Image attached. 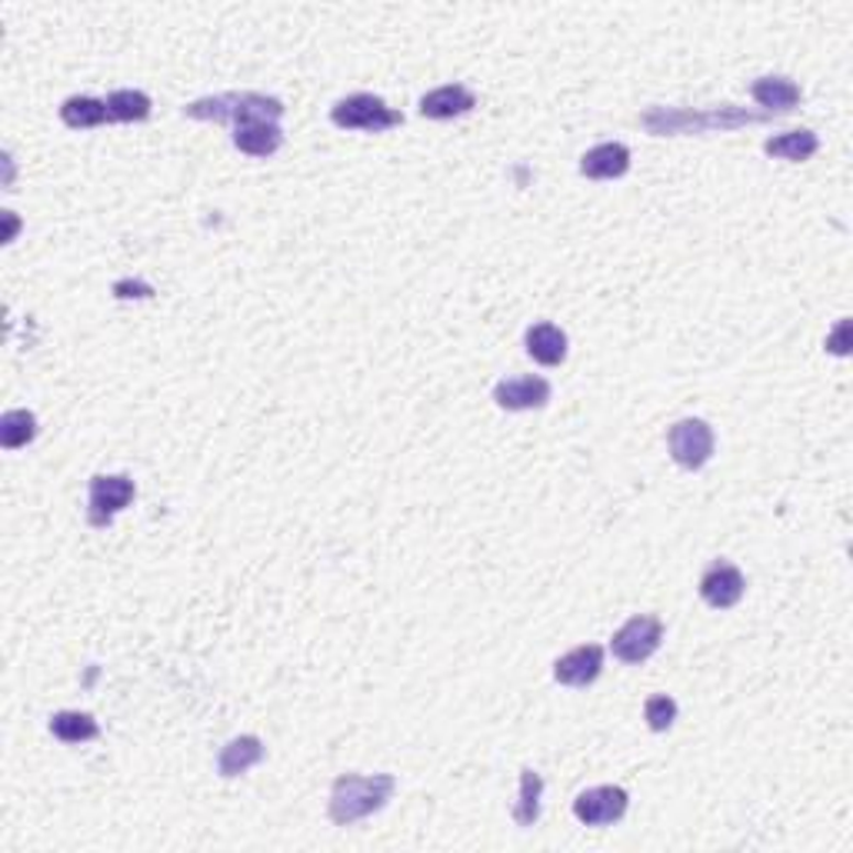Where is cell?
Here are the masks:
<instances>
[{
  "label": "cell",
  "mask_w": 853,
  "mask_h": 853,
  "mask_svg": "<svg viewBox=\"0 0 853 853\" xmlns=\"http://www.w3.org/2000/svg\"><path fill=\"white\" fill-rule=\"evenodd\" d=\"M767 113H751L744 107L723 103L710 110H680V107H654L641 117V124L657 138L674 134H707V131H737L751 124H764Z\"/></svg>",
  "instance_id": "cell-1"
},
{
  "label": "cell",
  "mask_w": 853,
  "mask_h": 853,
  "mask_svg": "<svg viewBox=\"0 0 853 853\" xmlns=\"http://www.w3.org/2000/svg\"><path fill=\"white\" fill-rule=\"evenodd\" d=\"M394 790H397V780L391 774H374V777L343 774L333 780V790H330V807H327L330 820L337 827H350L363 817L384 810Z\"/></svg>",
  "instance_id": "cell-2"
},
{
  "label": "cell",
  "mask_w": 853,
  "mask_h": 853,
  "mask_svg": "<svg viewBox=\"0 0 853 853\" xmlns=\"http://www.w3.org/2000/svg\"><path fill=\"white\" fill-rule=\"evenodd\" d=\"M187 117L194 120H230L233 128L251 124V120H277L284 117V103L277 97L258 94V90H230V94H217V97H200L194 103L184 107Z\"/></svg>",
  "instance_id": "cell-3"
},
{
  "label": "cell",
  "mask_w": 853,
  "mask_h": 853,
  "mask_svg": "<svg viewBox=\"0 0 853 853\" xmlns=\"http://www.w3.org/2000/svg\"><path fill=\"white\" fill-rule=\"evenodd\" d=\"M330 120L343 131H363V134H384L391 128L404 124V113L387 107L374 94H350L330 107Z\"/></svg>",
  "instance_id": "cell-4"
},
{
  "label": "cell",
  "mask_w": 853,
  "mask_h": 853,
  "mask_svg": "<svg viewBox=\"0 0 853 853\" xmlns=\"http://www.w3.org/2000/svg\"><path fill=\"white\" fill-rule=\"evenodd\" d=\"M138 494V486L131 477L124 473H100L90 480V494H87V521L94 527H107L120 511H124Z\"/></svg>",
  "instance_id": "cell-5"
},
{
  "label": "cell",
  "mask_w": 853,
  "mask_h": 853,
  "mask_svg": "<svg viewBox=\"0 0 853 853\" xmlns=\"http://www.w3.org/2000/svg\"><path fill=\"white\" fill-rule=\"evenodd\" d=\"M660 641H664V624L650 614H641V617H631L611 641V650L621 664L634 667V664H644L650 660L657 650H660Z\"/></svg>",
  "instance_id": "cell-6"
},
{
  "label": "cell",
  "mask_w": 853,
  "mask_h": 853,
  "mask_svg": "<svg viewBox=\"0 0 853 853\" xmlns=\"http://www.w3.org/2000/svg\"><path fill=\"white\" fill-rule=\"evenodd\" d=\"M667 447H670V457L680 467L700 470L713 457V430L700 417H684L667 430Z\"/></svg>",
  "instance_id": "cell-7"
},
{
  "label": "cell",
  "mask_w": 853,
  "mask_h": 853,
  "mask_svg": "<svg viewBox=\"0 0 853 853\" xmlns=\"http://www.w3.org/2000/svg\"><path fill=\"white\" fill-rule=\"evenodd\" d=\"M631 807V797L624 787H590L583 794H577L573 800V817L583 827H606L617 823Z\"/></svg>",
  "instance_id": "cell-8"
},
{
  "label": "cell",
  "mask_w": 853,
  "mask_h": 853,
  "mask_svg": "<svg viewBox=\"0 0 853 853\" xmlns=\"http://www.w3.org/2000/svg\"><path fill=\"white\" fill-rule=\"evenodd\" d=\"M744 590H747V580L734 564H713L700 577V597L710 606H717V611H730V606H737Z\"/></svg>",
  "instance_id": "cell-9"
},
{
  "label": "cell",
  "mask_w": 853,
  "mask_h": 853,
  "mask_svg": "<svg viewBox=\"0 0 853 853\" xmlns=\"http://www.w3.org/2000/svg\"><path fill=\"white\" fill-rule=\"evenodd\" d=\"M603 670V647L600 644H583L564 654L554 664V680L564 687H590Z\"/></svg>",
  "instance_id": "cell-10"
},
{
  "label": "cell",
  "mask_w": 853,
  "mask_h": 853,
  "mask_svg": "<svg viewBox=\"0 0 853 853\" xmlns=\"http://www.w3.org/2000/svg\"><path fill=\"white\" fill-rule=\"evenodd\" d=\"M494 401L504 411H540L550 401V384L544 378H511L494 387Z\"/></svg>",
  "instance_id": "cell-11"
},
{
  "label": "cell",
  "mask_w": 853,
  "mask_h": 853,
  "mask_svg": "<svg viewBox=\"0 0 853 853\" xmlns=\"http://www.w3.org/2000/svg\"><path fill=\"white\" fill-rule=\"evenodd\" d=\"M627 171H631V147L617 141L597 144L580 157V174L590 181H617Z\"/></svg>",
  "instance_id": "cell-12"
},
{
  "label": "cell",
  "mask_w": 853,
  "mask_h": 853,
  "mask_svg": "<svg viewBox=\"0 0 853 853\" xmlns=\"http://www.w3.org/2000/svg\"><path fill=\"white\" fill-rule=\"evenodd\" d=\"M473 107H477V97L463 84H444L420 97V113L430 120H453V117L470 113Z\"/></svg>",
  "instance_id": "cell-13"
},
{
  "label": "cell",
  "mask_w": 853,
  "mask_h": 853,
  "mask_svg": "<svg viewBox=\"0 0 853 853\" xmlns=\"http://www.w3.org/2000/svg\"><path fill=\"white\" fill-rule=\"evenodd\" d=\"M233 147L251 157H271L284 147V131L274 120H251V124L233 128Z\"/></svg>",
  "instance_id": "cell-14"
},
{
  "label": "cell",
  "mask_w": 853,
  "mask_h": 853,
  "mask_svg": "<svg viewBox=\"0 0 853 853\" xmlns=\"http://www.w3.org/2000/svg\"><path fill=\"white\" fill-rule=\"evenodd\" d=\"M261 761H264V744H261V737L243 734V737H233V741L220 751V757H217V774H220L223 780H233V777H240V774H248L251 767H258Z\"/></svg>",
  "instance_id": "cell-15"
},
{
  "label": "cell",
  "mask_w": 853,
  "mask_h": 853,
  "mask_svg": "<svg viewBox=\"0 0 853 853\" xmlns=\"http://www.w3.org/2000/svg\"><path fill=\"white\" fill-rule=\"evenodd\" d=\"M524 343H527V353L537 363H544V368H557V363H564V357H567V333L557 324H547V320L534 324L527 330Z\"/></svg>",
  "instance_id": "cell-16"
},
{
  "label": "cell",
  "mask_w": 853,
  "mask_h": 853,
  "mask_svg": "<svg viewBox=\"0 0 853 853\" xmlns=\"http://www.w3.org/2000/svg\"><path fill=\"white\" fill-rule=\"evenodd\" d=\"M817 151H820V138L813 131H787V134H777V138L764 141L767 157H780V161H790V164L810 161Z\"/></svg>",
  "instance_id": "cell-17"
},
{
  "label": "cell",
  "mask_w": 853,
  "mask_h": 853,
  "mask_svg": "<svg viewBox=\"0 0 853 853\" xmlns=\"http://www.w3.org/2000/svg\"><path fill=\"white\" fill-rule=\"evenodd\" d=\"M751 94H754V100L761 103V107H767V110H794L797 103H800V87L790 80V77H761V80H754V87H751Z\"/></svg>",
  "instance_id": "cell-18"
},
{
  "label": "cell",
  "mask_w": 853,
  "mask_h": 853,
  "mask_svg": "<svg viewBox=\"0 0 853 853\" xmlns=\"http://www.w3.org/2000/svg\"><path fill=\"white\" fill-rule=\"evenodd\" d=\"M61 120L74 131H87V128L107 124L110 110H107V100H97V97H67L61 107Z\"/></svg>",
  "instance_id": "cell-19"
},
{
  "label": "cell",
  "mask_w": 853,
  "mask_h": 853,
  "mask_svg": "<svg viewBox=\"0 0 853 853\" xmlns=\"http://www.w3.org/2000/svg\"><path fill=\"white\" fill-rule=\"evenodd\" d=\"M51 734L64 744H84V741H94L100 734V726L90 713H80V710H61L51 717Z\"/></svg>",
  "instance_id": "cell-20"
},
{
  "label": "cell",
  "mask_w": 853,
  "mask_h": 853,
  "mask_svg": "<svg viewBox=\"0 0 853 853\" xmlns=\"http://www.w3.org/2000/svg\"><path fill=\"white\" fill-rule=\"evenodd\" d=\"M540 797H544V777L531 767L521 770V797L514 803V820L521 827H534L540 820Z\"/></svg>",
  "instance_id": "cell-21"
},
{
  "label": "cell",
  "mask_w": 853,
  "mask_h": 853,
  "mask_svg": "<svg viewBox=\"0 0 853 853\" xmlns=\"http://www.w3.org/2000/svg\"><path fill=\"white\" fill-rule=\"evenodd\" d=\"M37 437V417L31 411H8L0 417V444L4 450H21Z\"/></svg>",
  "instance_id": "cell-22"
},
{
  "label": "cell",
  "mask_w": 853,
  "mask_h": 853,
  "mask_svg": "<svg viewBox=\"0 0 853 853\" xmlns=\"http://www.w3.org/2000/svg\"><path fill=\"white\" fill-rule=\"evenodd\" d=\"M151 107L154 103L144 90H113L107 97V110L113 120H147Z\"/></svg>",
  "instance_id": "cell-23"
},
{
  "label": "cell",
  "mask_w": 853,
  "mask_h": 853,
  "mask_svg": "<svg viewBox=\"0 0 853 853\" xmlns=\"http://www.w3.org/2000/svg\"><path fill=\"white\" fill-rule=\"evenodd\" d=\"M644 717H647V726H650V730L664 734V730H670L674 720H677V700L667 697V693H657V697H650V700L644 703Z\"/></svg>",
  "instance_id": "cell-24"
},
{
  "label": "cell",
  "mask_w": 853,
  "mask_h": 853,
  "mask_svg": "<svg viewBox=\"0 0 853 853\" xmlns=\"http://www.w3.org/2000/svg\"><path fill=\"white\" fill-rule=\"evenodd\" d=\"M846 330H850V324H846V320H840V324H836V330H833V337L827 340V347H830L833 353H840V357H843V353H846V347H850V343H846Z\"/></svg>",
  "instance_id": "cell-25"
},
{
  "label": "cell",
  "mask_w": 853,
  "mask_h": 853,
  "mask_svg": "<svg viewBox=\"0 0 853 853\" xmlns=\"http://www.w3.org/2000/svg\"><path fill=\"white\" fill-rule=\"evenodd\" d=\"M113 291H117V297H151L154 294L147 284H128V281H120Z\"/></svg>",
  "instance_id": "cell-26"
},
{
  "label": "cell",
  "mask_w": 853,
  "mask_h": 853,
  "mask_svg": "<svg viewBox=\"0 0 853 853\" xmlns=\"http://www.w3.org/2000/svg\"><path fill=\"white\" fill-rule=\"evenodd\" d=\"M14 230H18V217H14V210H8V243L14 240Z\"/></svg>",
  "instance_id": "cell-27"
}]
</instances>
